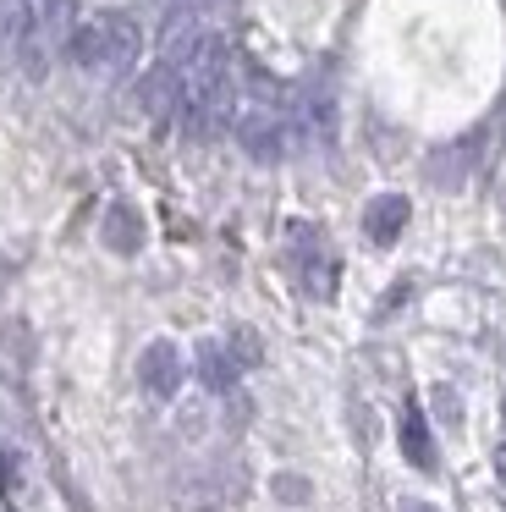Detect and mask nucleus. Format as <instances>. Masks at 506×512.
Masks as SVG:
<instances>
[{
	"label": "nucleus",
	"instance_id": "nucleus-1",
	"mask_svg": "<svg viewBox=\"0 0 506 512\" xmlns=\"http://www.w3.org/2000/svg\"><path fill=\"white\" fill-rule=\"evenodd\" d=\"M176 78H182V94H176L171 122L182 127L187 138H215L220 127L231 122V111H237V67H231L226 34L215 28V34L187 56V67L176 72Z\"/></svg>",
	"mask_w": 506,
	"mask_h": 512
},
{
	"label": "nucleus",
	"instance_id": "nucleus-2",
	"mask_svg": "<svg viewBox=\"0 0 506 512\" xmlns=\"http://www.w3.org/2000/svg\"><path fill=\"white\" fill-rule=\"evenodd\" d=\"M138 50H143V34L127 12H99V17H88V23L72 28L66 56L83 72H94V78H121V72H132Z\"/></svg>",
	"mask_w": 506,
	"mask_h": 512
},
{
	"label": "nucleus",
	"instance_id": "nucleus-3",
	"mask_svg": "<svg viewBox=\"0 0 506 512\" xmlns=\"http://www.w3.org/2000/svg\"><path fill=\"white\" fill-rule=\"evenodd\" d=\"M72 45V0H17V67L50 72V61Z\"/></svg>",
	"mask_w": 506,
	"mask_h": 512
},
{
	"label": "nucleus",
	"instance_id": "nucleus-4",
	"mask_svg": "<svg viewBox=\"0 0 506 512\" xmlns=\"http://www.w3.org/2000/svg\"><path fill=\"white\" fill-rule=\"evenodd\" d=\"M237 144L248 149L253 160H281L286 149H292V111H286V100H281L275 83L259 78L248 111L237 116Z\"/></svg>",
	"mask_w": 506,
	"mask_h": 512
},
{
	"label": "nucleus",
	"instance_id": "nucleus-5",
	"mask_svg": "<svg viewBox=\"0 0 506 512\" xmlns=\"http://www.w3.org/2000/svg\"><path fill=\"white\" fill-rule=\"evenodd\" d=\"M182 347L176 342H149L143 347V358H138V380H143V391H149V397H176V386H182Z\"/></svg>",
	"mask_w": 506,
	"mask_h": 512
},
{
	"label": "nucleus",
	"instance_id": "nucleus-6",
	"mask_svg": "<svg viewBox=\"0 0 506 512\" xmlns=\"http://www.w3.org/2000/svg\"><path fill=\"white\" fill-rule=\"evenodd\" d=\"M407 215H413V204L402 199V193H380V199H369V210H363V237L380 248H391L396 237H402Z\"/></svg>",
	"mask_w": 506,
	"mask_h": 512
},
{
	"label": "nucleus",
	"instance_id": "nucleus-7",
	"mask_svg": "<svg viewBox=\"0 0 506 512\" xmlns=\"http://www.w3.org/2000/svg\"><path fill=\"white\" fill-rule=\"evenodd\" d=\"M402 457L413 468H435V446H429V424H424V413L413 408V402H407V413H402Z\"/></svg>",
	"mask_w": 506,
	"mask_h": 512
},
{
	"label": "nucleus",
	"instance_id": "nucleus-8",
	"mask_svg": "<svg viewBox=\"0 0 506 512\" xmlns=\"http://www.w3.org/2000/svg\"><path fill=\"white\" fill-rule=\"evenodd\" d=\"M473 155H479V133H473V138H462V144H451V149H440V155L429 160V177H435V182H446V188H451V182H462V177H468Z\"/></svg>",
	"mask_w": 506,
	"mask_h": 512
},
{
	"label": "nucleus",
	"instance_id": "nucleus-9",
	"mask_svg": "<svg viewBox=\"0 0 506 512\" xmlns=\"http://www.w3.org/2000/svg\"><path fill=\"white\" fill-rule=\"evenodd\" d=\"M198 375H204L209 391H226L231 380H237V358H231L220 342H204L198 347Z\"/></svg>",
	"mask_w": 506,
	"mask_h": 512
},
{
	"label": "nucleus",
	"instance_id": "nucleus-10",
	"mask_svg": "<svg viewBox=\"0 0 506 512\" xmlns=\"http://www.w3.org/2000/svg\"><path fill=\"white\" fill-rule=\"evenodd\" d=\"M105 243L116 248V254H132V248L143 243V226H138V210H127V204H116L105 221Z\"/></svg>",
	"mask_w": 506,
	"mask_h": 512
},
{
	"label": "nucleus",
	"instance_id": "nucleus-11",
	"mask_svg": "<svg viewBox=\"0 0 506 512\" xmlns=\"http://www.w3.org/2000/svg\"><path fill=\"white\" fill-rule=\"evenodd\" d=\"M435 402H440V413H446V419H451V424H457V419H462V408H457V397H451V391H446V386H440V391H435Z\"/></svg>",
	"mask_w": 506,
	"mask_h": 512
},
{
	"label": "nucleus",
	"instance_id": "nucleus-12",
	"mask_svg": "<svg viewBox=\"0 0 506 512\" xmlns=\"http://www.w3.org/2000/svg\"><path fill=\"white\" fill-rule=\"evenodd\" d=\"M402 512H435L429 501H402Z\"/></svg>",
	"mask_w": 506,
	"mask_h": 512
},
{
	"label": "nucleus",
	"instance_id": "nucleus-13",
	"mask_svg": "<svg viewBox=\"0 0 506 512\" xmlns=\"http://www.w3.org/2000/svg\"><path fill=\"white\" fill-rule=\"evenodd\" d=\"M495 474L506 479V446H501V452H495Z\"/></svg>",
	"mask_w": 506,
	"mask_h": 512
},
{
	"label": "nucleus",
	"instance_id": "nucleus-14",
	"mask_svg": "<svg viewBox=\"0 0 506 512\" xmlns=\"http://www.w3.org/2000/svg\"><path fill=\"white\" fill-rule=\"evenodd\" d=\"M6 479H11V468H6V452H0V490H6Z\"/></svg>",
	"mask_w": 506,
	"mask_h": 512
}]
</instances>
